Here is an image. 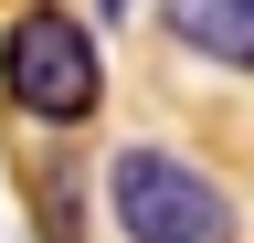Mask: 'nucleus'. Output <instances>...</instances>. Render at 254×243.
Masks as SVG:
<instances>
[{"mask_svg": "<svg viewBox=\"0 0 254 243\" xmlns=\"http://www.w3.org/2000/svg\"><path fill=\"white\" fill-rule=\"evenodd\" d=\"M106 211H117L127 243H233V201L180 148H117L106 159Z\"/></svg>", "mask_w": 254, "mask_h": 243, "instance_id": "obj_1", "label": "nucleus"}, {"mask_svg": "<svg viewBox=\"0 0 254 243\" xmlns=\"http://www.w3.org/2000/svg\"><path fill=\"white\" fill-rule=\"evenodd\" d=\"M0 64H11V106L43 116V127H85L106 106V64H95L85 11H21L11 43H0Z\"/></svg>", "mask_w": 254, "mask_h": 243, "instance_id": "obj_2", "label": "nucleus"}, {"mask_svg": "<svg viewBox=\"0 0 254 243\" xmlns=\"http://www.w3.org/2000/svg\"><path fill=\"white\" fill-rule=\"evenodd\" d=\"M170 32L190 53H212V64H254V0H180Z\"/></svg>", "mask_w": 254, "mask_h": 243, "instance_id": "obj_3", "label": "nucleus"}]
</instances>
